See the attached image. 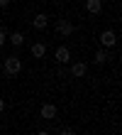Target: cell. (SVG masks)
<instances>
[{
	"label": "cell",
	"instance_id": "obj_1",
	"mask_svg": "<svg viewBox=\"0 0 122 135\" xmlns=\"http://www.w3.org/2000/svg\"><path fill=\"white\" fill-rule=\"evenodd\" d=\"M3 69H5V74L7 76H17L20 71H22V61H20V57H7L5 61H3Z\"/></svg>",
	"mask_w": 122,
	"mask_h": 135
},
{
	"label": "cell",
	"instance_id": "obj_9",
	"mask_svg": "<svg viewBox=\"0 0 122 135\" xmlns=\"http://www.w3.org/2000/svg\"><path fill=\"white\" fill-rule=\"evenodd\" d=\"M86 64L83 61H76V64H71V76H76V79H81V76H86Z\"/></svg>",
	"mask_w": 122,
	"mask_h": 135
},
{
	"label": "cell",
	"instance_id": "obj_5",
	"mask_svg": "<svg viewBox=\"0 0 122 135\" xmlns=\"http://www.w3.org/2000/svg\"><path fill=\"white\" fill-rule=\"evenodd\" d=\"M39 115H42L44 120H51V118H56V106H54V103H44V106L39 108Z\"/></svg>",
	"mask_w": 122,
	"mask_h": 135
},
{
	"label": "cell",
	"instance_id": "obj_11",
	"mask_svg": "<svg viewBox=\"0 0 122 135\" xmlns=\"http://www.w3.org/2000/svg\"><path fill=\"white\" fill-rule=\"evenodd\" d=\"M93 59H95V64H105V61H108V52H105V49H98Z\"/></svg>",
	"mask_w": 122,
	"mask_h": 135
},
{
	"label": "cell",
	"instance_id": "obj_3",
	"mask_svg": "<svg viewBox=\"0 0 122 135\" xmlns=\"http://www.w3.org/2000/svg\"><path fill=\"white\" fill-rule=\"evenodd\" d=\"M73 30H76V27H73L68 20H59V22H56V32H59L61 37H71Z\"/></svg>",
	"mask_w": 122,
	"mask_h": 135
},
{
	"label": "cell",
	"instance_id": "obj_4",
	"mask_svg": "<svg viewBox=\"0 0 122 135\" xmlns=\"http://www.w3.org/2000/svg\"><path fill=\"white\" fill-rule=\"evenodd\" d=\"M54 59L59 61V64H68V59H71V52H68V47H66V44H61L59 49L54 52Z\"/></svg>",
	"mask_w": 122,
	"mask_h": 135
},
{
	"label": "cell",
	"instance_id": "obj_12",
	"mask_svg": "<svg viewBox=\"0 0 122 135\" xmlns=\"http://www.w3.org/2000/svg\"><path fill=\"white\" fill-rule=\"evenodd\" d=\"M61 135H76V130H73V128H63Z\"/></svg>",
	"mask_w": 122,
	"mask_h": 135
},
{
	"label": "cell",
	"instance_id": "obj_2",
	"mask_svg": "<svg viewBox=\"0 0 122 135\" xmlns=\"http://www.w3.org/2000/svg\"><path fill=\"white\" fill-rule=\"evenodd\" d=\"M100 44L108 47V49H110V47H115V44H117V35L112 32V30H105V32H100Z\"/></svg>",
	"mask_w": 122,
	"mask_h": 135
},
{
	"label": "cell",
	"instance_id": "obj_6",
	"mask_svg": "<svg viewBox=\"0 0 122 135\" xmlns=\"http://www.w3.org/2000/svg\"><path fill=\"white\" fill-rule=\"evenodd\" d=\"M29 52H32V57H34V59H42L44 54H46V47L42 42H34V44L29 47Z\"/></svg>",
	"mask_w": 122,
	"mask_h": 135
},
{
	"label": "cell",
	"instance_id": "obj_13",
	"mask_svg": "<svg viewBox=\"0 0 122 135\" xmlns=\"http://www.w3.org/2000/svg\"><path fill=\"white\" fill-rule=\"evenodd\" d=\"M5 39H7V37H5V32H3V30H0V47L5 44Z\"/></svg>",
	"mask_w": 122,
	"mask_h": 135
},
{
	"label": "cell",
	"instance_id": "obj_8",
	"mask_svg": "<svg viewBox=\"0 0 122 135\" xmlns=\"http://www.w3.org/2000/svg\"><path fill=\"white\" fill-rule=\"evenodd\" d=\"M32 25H34V30H44L46 25H49V17L44 12H39V15H34V20H32Z\"/></svg>",
	"mask_w": 122,
	"mask_h": 135
},
{
	"label": "cell",
	"instance_id": "obj_7",
	"mask_svg": "<svg viewBox=\"0 0 122 135\" xmlns=\"http://www.w3.org/2000/svg\"><path fill=\"white\" fill-rule=\"evenodd\" d=\"M86 10L91 12V15H100L103 3H100V0H86Z\"/></svg>",
	"mask_w": 122,
	"mask_h": 135
},
{
	"label": "cell",
	"instance_id": "obj_10",
	"mask_svg": "<svg viewBox=\"0 0 122 135\" xmlns=\"http://www.w3.org/2000/svg\"><path fill=\"white\" fill-rule=\"evenodd\" d=\"M10 44H12V47H22V44H24V35H22V32H12V35H10Z\"/></svg>",
	"mask_w": 122,
	"mask_h": 135
},
{
	"label": "cell",
	"instance_id": "obj_15",
	"mask_svg": "<svg viewBox=\"0 0 122 135\" xmlns=\"http://www.w3.org/2000/svg\"><path fill=\"white\" fill-rule=\"evenodd\" d=\"M3 110H5V101L0 98V113H3Z\"/></svg>",
	"mask_w": 122,
	"mask_h": 135
},
{
	"label": "cell",
	"instance_id": "obj_16",
	"mask_svg": "<svg viewBox=\"0 0 122 135\" xmlns=\"http://www.w3.org/2000/svg\"><path fill=\"white\" fill-rule=\"evenodd\" d=\"M37 135H49V130H39V133H37Z\"/></svg>",
	"mask_w": 122,
	"mask_h": 135
},
{
	"label": "cell",
	"instance_id": "obj_14",
	"mask_svg": "<svg viewBox=\"0 0 122 135\" xmlns=\"http://www.w3.org/2000/svg\"><path fill=\"white\" fill-rule=\"evenodd\" d=\"M10 3H12V0H0V7H7Z\"/></svg>",
	"mask_w": 122,
	"mask_h": 135
}]
</instances>
